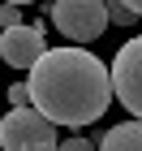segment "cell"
I'll return each instance as SVG.
<instances>
[{"mask_svg":"<svg viewBox=\"0 0 142 151\" xmlns=\"http://www.w3.org/2000/svg\"><path fill=\"white\" fill-rule=\"evenodd\" d=\"M0 26H4V30H9V26H22L17 22V4H4V9H0Z\"/></svg>","mask_w":142,"mask_h":151,"instance_id":"obj_10","label":"cell"},{"mask_svg":"<svg viewBox=\"0 0 142 151\" xmlns=\"http://www.w3.org/2000/svg\"><path fill=\"white\" fill-rule=\"evenodd\" d=\"M4 4H35V0H4Z\"/></svg>","mask_w":142,"mask_h":151,"instance_id":"obj_12","label":"cell"},{"mask_svg":"<svg viewBox=\"0 0 142 151\" xmlns=\"http://www.w3.org/2000/svg\"><path fill=\"white\" fill-rule=\"evenodd\" d=\"M99 151H142V121H121L99 134Z\"/></svg>","mask_w":142,"mask_h":151,"instance_id":"obj_6","label":"cell"},{"mask_svg":"<svg viewBox=\"0 0 142 151\" xmlns=\"http://www.w3.org/2000/svg\"><path fill=\"white\" fill-rule=\"evenodd\" d=\"M30 95L35 108L47 112L56 125L82 129L108 112L112 104V69L86 47H47V56L30 69Z\"/></svg>","mask_w":142,"mask_h":151,"instance_id":"obj_1","label":"cell"},{"mask_svg":"<svg viewBox=\"0 0 142 151\" xmlns=\"http://www.w3.org/2000/svg\"><path fill=\"white\" fill-rule=\"evenodd\" d=\"M125 4H129V9H133V13L142 17V0H125Z\"/></svg>","mask_w":142,"mask_h":151,"instance_id":"obj_11","label":"cell"},{"mask_svg":"<svg viewBox=\"0 0 142 151\" xmlns=\"http://www.w3.org/2000/svg\"><path fill=\"white\" fill-rule=\"evenodd\" d=\"M9 99H13V108H35V95H30V86H22V82L9 86Z\"/></svg>","mask_w":142,"mask_h":151,"instance_id":"obj_8","label":"cell"},{"mask_svg":"<svg viewBox=\"0 0 142 151\" xmlns=\"http://www.w3.org/2000/svg\"><path fill=\"white\" fill-rule=\"evenodd\" d=\"M52 22L73 43H95L112 26V17H108V0H56L52 4Z\"/></svg>","mask_w":142,"mask_h":151,"instance_id":"obj_3","label":"cell"},{"mask_svg":"<svg viewBox=\"0 0 142 151\" xmlns=\"http://www.w3.org/2000/svg\"><path fill=\"white\" fill-rule=\"evenodd\" d=\"M0 147L4 151H60L56 121L39 108H13L0 121Z\"/></svg>","mask_w":142,"mask_h":151,"instance_id":"obj_2","label":"cell"},{"mask_svg":"<svg viewBox=\"0 0 142 151\" xmlns=\"http://www.w3.org/2000/svg\"><path fill=\"white\" fill-rule=\"evenodd\" d=\"M108 17H112L116 26H133V22H138V13H133L125 0H108Z\"/></svg>","mask_w":142,"mask_h":151,"instance_id":"obj_7","label":"cell"},{"mask_svg":"<svg viewBox=\"0 0 142 151\" xmlns=\"http://www.w3.org/2000/svg\"><path fill=\"white\" fill-rule=\"evenodd\" d=\"M112 86H116V99L142 121V35H133L116 52V60H112Z\"/></svg>","mask_w":142,"mask_h":151,"instance_id":"obj_4","label":"cell"},{"mask_svg":"<svg viewBox=\"0 0 142 151\" xmlns=\"http://www.w3.org/2000/svg\"><path fill=\"white\" fill-rule=\"evenodd\" d=\"M43 17L30 26H9L4 35H0V56H4V65H13V69H35L39 60L47 56V43H43Z\"/></svg>","mask_w":142,"mask_h":151,"instance_id":"obj_5","label":"cell"},{"mask_svg":"<svg viewBox=\"0 0 142 151\" xmlns=\"http://www.w3.org/2000/svg\"><path fill=\"white\" fill-rule=\"evenodd\" d=\"M60 151H95V147H91V138L73 134V138H65V142H60Z\"/></svg>","mask_w":142,"mask_h":151,"instance_id":"obj_9","label":"cell"}]
</instances>
